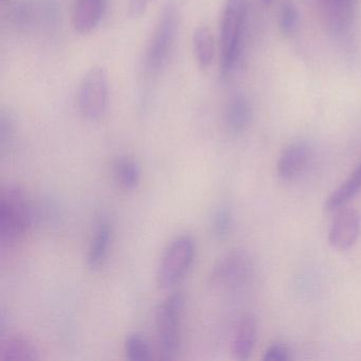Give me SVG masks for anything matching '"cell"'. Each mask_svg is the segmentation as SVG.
<instances>
[{"instance_id":"1","label":"cell","mask_w":361,"mask_h":361,"mask_svg":"<svg viewBox=\"0 0 361 361\" xmlns=\"http://www.w3.org/2000/svg\"><path fill=\"white\" fill-rule=\"evenodd\" d=\"M32 211L28 196L20 187L6 188L0 195V243L12 246L30 229Z\"/></svg>"},{"instance_id":"2","label":"cell","mask_w":361,"mask_h":361,"mask_svg":"<svg viewBox=\"0 0 361 361\" xmlns=\"http://www.w3.org/2000/svg\"><path fill=\"white\" fill-rule=\"evenodd\" d=\"M179 25V11L174 3L164 6L147 44L145 68L149 75H157L168 64L174 49Z\"/></svg>"},{"instance_id":"3","label":"cell","mask_w":361,"mask_h":361,"mask_svg":"<svg viewBox=\"0 0 361 361\" xmlns=\"http://www.w3.org/2000/svg\"><path fill=\"white\" fill-rule=\"evenodd\" d=\"M247 0H226L221 20V65L224 75L233 71L242 49Z\"/></svg>"},{"instance_id":"4","label":"cell","mask_w":361,"mask_h":361,"mask_svg":"<svg viewBox=\"0 0 361 361\" xmlns=\"http://www.w3.org/2000/svg\"><path fill=\"white\" fill-rule=\"evenodd\" d=\"M185 306V295L180 291L171 293L156 312L160 359L172 360L180 345V320Z\"/></svg>"},{"instance_id":"5","label":"cell","mask_w":361,"mask_h":361,"mask_svg":"<svg viewBox=\"0 0 361 361\" xmlns=\"http://www.w3.org/2000/svg\"><path fill=\"white\" fill-rule=\"evenodd\" d=\"M195 257V243L190 235L175 238L164 251L157 271V283L169 289L180 283L191 269Z\"/></svg>"},{"instance_id":"6","label":"cell","mask_w":361,"mask_h":361,"mask_svg":"<svg viewBox=\"0 0 361 361\" xmlns=\"http://www.w3.org/2000/svg\"><path fill=\"white\" fill-rule=\"evenodd\" d=\"M78 107L90 121L101 119L109 102V84L106 71L100 66L90 68L82 78L78 88Z\"/></svg>"},{"instance_id":"7","label":"cell","mask_w":361,"mask_h":361,"mask_svg":"<svg viewBox=\"0 0 361 361\" xmlns=\"http://www.w3.org/2000/svg\"><path fill=\"white\" fill-rule=\"evenodd\" d=\"M251 268L250 259L246 253L232 251L215 264L210 276L211 285L215 288H236L248 280Z\"/></svg>"},{"instance_id":"8","label":"cell","mask_w":361,"mask_h":361,"mask_svg":"<svg viewBox=\"0 0 361 361\" xmlns=\"http://www.w3.org/2000/svg\"><path fill=\"white\" fill-rule=\"evenodd\" d=\"M361 219L354 209H342L334 219L329 234V243L334 249L348 250L358 240Z\"/></svg>"},{"instance_id":"9","label":"cell","mask_w":361,"mask_h":361,"mask_svg":"<svg viewBox=\"0 0 361 361\" xmlns=\"http://www.w3.org/2000/svg\"><path fill=\"white\" fill-rule=\"evenodd\" d=\"M107 0H78L73 8V27L79 35H90L98 28L106 12Z\"/></svg>"},{"instance_id":"10","label":"cell","mask_w":361,"mask_h":361,"mask_svg":"<svg viewBox=\"0 0 361 361\" xmlns=\"http://www.w3.org/2000/svg\"><path fill=\"white\" fill-rule=\"evenodd\" d=\"M310 149L303 142L289 145L278 162V174L283 180H291L299 176L307 166Z\"/></svg>"},{"instance_id":"11","label":"cell","mask_w":361,"mask_h":361,"mask_svg":"<svg viewBox=\"0 0 361 361\" xmlns=\"http://www.w3.org/2000/svg\"><path fill=\"white\" fill-rule=\"evenodd\" d=\"M41 359L37 345L28 338L12 336L0 342V361H35Z\"/></svg>"},{"instance_id":"12","label":"cell","mask_w":361,"mask_h":361,"mask_svg":"<svg viewBox=\"0 0 361 361\" xmlns=\"http://www.w3.org/2000/svg\"><path fill=\"white\" fill-rule=\"evenodd\" d=\"M257 325L255 317L248 314L240 320L234 334L232 353L236 360L249 359L257 341Z\"/></svg>"},{"instance_id":"13","label":"cell","mask_w":361,"mask_h":361,"mask_svg":"<svg viewBox=\"0 0 361 361\" xmlns=\"http://www.w3.org/2000/svg\"><path fill=\"white\" fill-rule=\"evenodd\" d=\"M251 119V105L244 94H236L228 101L225 121L230 130L240 133L248 126Z\"/></svg>"},{"instance_id":"14","label":"cell","mask_w":361,"mask_h":361,"mask_svg":"<svg viewBox=\"0 0 361 361\" xmlns=\"http://www.w3.org/2000/svg\"><path fill=\"white\" fill-rule=\"evenodd\" d=\"M111 240H113L111 227H109L107 224H102L97 230L96 235L88 251L87 266L92 271H97L104 265Z\"/></svg>"},{"instance_id":"15","label":"cell","mask_w":361,"mask_h":361,"mask_svg":"<svg viewBox=\"0 0 361 361\" xmlns=\"http://www.w3.org/2000/svg\"><path fill=\"white\" fill-rule=\"evenodd\" d=\"M194 58L200 68L206 69L212 64L215 54L214 37L207 26H200L192 37Z\"/></svg>"},{"instance_id":"16","label":"cell","mask_w":361,"mask_h":361,"mask_svg":"<svg viewBox=\"0 0 361 361\" xmlns=\"http://www.w3.org/2000/svg\"><path fill=\"white\" fill-rule=\"evenodd\" d=\"M325 20L331 30L341 32L348 28L353 18V5L350 0H326Z\"/></svg>"},{"instance_id":"17","label":"cell","mask_w":361,"mask_h":361,"mask_svg":"<svg viewBox=\"0 0 361 361\" xmlns=\"http://www.w3.org/2000/svg\"><path fill=\"white\" fill-rule=\"evenodd\" d=\"M361 190V164L357 170L346 179L325 202V208L329 211L337 210L350 202Z\"/></svg>"},{"instance_id":"18","label":"cell","mask_w":361,"mask_h":361,"mask_svg":"<svg viewBox=\"0 0 361 361\" xmlns=\"http://www.w3.org/2000/svg\"><path fill=\"white\" fill-rule=\"evenodd\" d=\"M114 175L118 185L128 191L136 189L140 183V169L130 158L121 157L117 159L114 166Z\"/></svg>"},{"instance_id":"19","label":"cell","mask_w":361,"mask_h":361,"mask_svg":"<svg viewBox=\"0 0 361 361\" xmlns=\"http://www.w3.org/2000/svg\"><path fill=\"white\" fill-rule=\"evenodd\" d=\"M126 354L128 360L147 361L151 359V348L142 335L132 334L126 340Z\"/></svg>"},{"instance_id":"20","label":"cell","mask_w":361,"mask_h":361,"mask_svg":"<svg viewBox=\"0 0 361 361\" xmlns=\"http://www.w3.org/2000/svg\"><path fill=\"white\" fill-rule=\"evenodd\" d=\"M31 14V7L27 0H10L8 3V20L18 28H25L30 24Z\"/></svg>"},{"instance_id":"21","label":"cell","mask_w":361,"mask_h":361,"mask_svg":"<svg viewBox=\"0 0 361 361\" xmlns=\"http://www.w3.org/2000/svg\"><path fill=\"white\" fill-rule=\"evenodd\" d=\"M299 25V13L297 8L290 1H284L280 9V29L283 35H291Z\"/></svg>"},{"instance_id":"22","label":"cell","mask_w":361,"mask_h":361,"mask_svg":"<svg viewBox=\"0 0 361 361\" xmlns=\"http://www.w3.org/2000/svg\"><path fill=\"white\" fill-rule=\"evenodd\" d=\"M232 227L231 211L228 208H221L216 211L212 221V231L215 238L223 240L229 234Z\"/></svg>"},{"instance_id":"23","label":"cell","mask_w":361,"mask_h":361,"mask_svg":"<svg viewBox=\"0 0 361 361\" xmlns=\"http://www.w3.org/2000/svg\"><path fill=\"white\" fill-rule=\"evenodd\" d=\"M289 358L290 357L287 346L280 342H276L266 350L263 359L265 361H287Z\"/></svg>"},{"instance_id":"24","label":"cell","mask_w":361,"mask_h":361,"mask_svg":"<svg viewBox=\"0 0 361 361\" xmlns=\"http://www.w3.org/2000/svg\"><path fill=\"white\" fill-rule=\"evenodd\" d=\"M151 0H128V14L132 18H138L147 11Z\"/></svg>"},{"instance_id":"25","label":"cell","mask_w":361,"mask_h":361,"mask_svg":"<svg viewBox=\"0 0 361 361\" xmlns=\"http://www.w3.org/2000/svg\"><path fill=\"white\" fill-rule=\"evenodd\" d=\"M263 1L265 4H270V3H271V0H263Z\"/></svg>"}]
</instances>
